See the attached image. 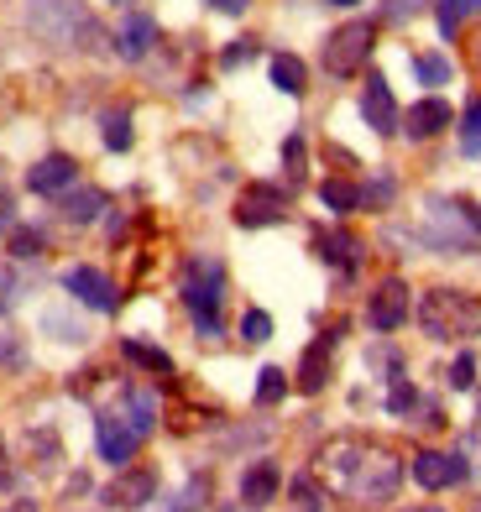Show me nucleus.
Here are the masks:
<instances>
[{
    "instance_id": "1",
    "label": "nucleus",
    "mask_w": 481,
    "mask_h": 512,
    "mask_svg": "<svg viewBox=\"0 0 481 512\" xmlns=\"http://www.w3.org/2000/svg\"><path fill=\"white\" fill-rule=\"evenodd\" d=\"M319 471L335 481L340 497L366 502V507H382L398 497V481H403V465L393 450L372 445V439H335V445L319 450Z\"/></svg>"
},
{
    "instance_id": "2",
    "label": "nucleus",
    "mask_w": 481,
    "mask_h": 512,
    "mask_svg": "<svg viewBox=\"0 0 481 512\" xmlns=\"http://www.w3.org/2000/svg\"><path fill=\"white\" fill-rule=\"evenodd\" d=\"M27 32L37 42H48V48H84V53H95L105 42V27L79 6V0H32Z\"/></svg>"
},
{
    "instance_id": "3",
    "label": "nucleus",
    "mask_w": 481,
    "mask_h": 512,
    "mask_svg": "<svg viewBox=\"0 0 481 512\" xmlns=\"http://www.w3.org/2000/svg\"><path fill=\"white\" fill-rule=\"evenodd\" d=\"M183 309H189L199 340H220V309H225L220 256H189V262H183Z\"/></svg>"
},
{
    "instance_id": "4",
    "label": "nucleus",
    "mask_w": 481,
    "mask_h": 512,
    "mask_svg": "<svg viewBox=\"0 0 481 512\" xmlns=\"http://www.w3.org/2000/svg\"><path fill=\"white\" fill-rule=\"evenodd\" d=\"M476 324H481V309L461 288H429L419 298V330L429 340H466L476 335Z\"/></svg>"
},
{
    "instance_id": "5",
    "label": "nucleus",
    "mask_w": 481,
    "mask_h": 512,
    "mask_svg": "<svg viewBox=\"0 0 481 512\" xmlns=\"http://www.w3.org/2000/svg\"><path fill=\"white\" fill-rule=\"evenodd\" d=\"M419 241H424L429 251H440V256H471V251H481V246H476V230H471L466 209H461V199H429V204H424Z\"/></svg>"
},
{
    "instance_id": "6",
    "label": "nucleus",
    "mask_w": 481,
    "mask_h": 512,
    "mask_svg": "<svg viewBox=\"0 0 481 512\" xmlns=\"http://www.w3.org/2000/svg\"><path fill=\"white\" fill-rule=\"evenodd\" d=\"M372 48H377V21H346V27H335L330 37H325V68L335 79H351V74H361L366 68V58H372Z\"/></svg>"
},
{
    "instance_id": "7",
    "label": "nucleus",
    "mask_w": 481,
    "mask_h": 512,
    "mask_svg": "<svg viewBox=\"0 0 481 512\" xmlns=\"http://www.w3.org/2000/svg\"><path fill=\"white\" fill-rule=\"evenodd\" d=\"M95 445H100V460H110V465H131L136 450H142V434L126 424V413H121V408H100V413H95Z\"/></svg>"
},
{
    "instance_id": "8",
    "label": "nucleus",
    "mask_w": 481,
    "mask_h": 512,
    "mask_svg": "<svg viewBox=\"0 0 481 512\" xmlns=\"http://www.w3.org/2000/svg\"><path fill=\"white\" fill-rule=\"evenodd\" d=\"M63 293L74 298V304L95 309V314H116L121 309V293H116V283H110L100 267H68L63 272Z\"/></svg>"
},
{
    "instance_id": "9",
    "label": "nucleus",
    "mask_w": 481,
    "mask_h": 512,
    "mask_svg": "<svg viewBox=\"0 0 481 512\" xmlns=\"http://www.w3.org/2000/svg\"><path fill=\"white\" fill-rule=\"evenodd\" d=\"M408 314H414V298H408V283L403 277H387V283H377L372 304H366V324H372L377 335H393L408 324Z\"/></svg>"
},
{
    "instance_id": "10",
    "label": "nucleus",
    "mask_w": 481,
    "mask_h": 512,
    "mask_svg": "<svg viewBox=\"0 0 481 512\" xmlns=\"http://www.w3.org/2000/svg\"><path fill=\"white\" fill-rule=\"evenodd\" d=\"M157 497V471L152 465H121V476L100 492L105 507H116V512H136V507H147Z\"/></svg>"
},
{
    "instance_id": "11",
    "label": "nucleus",
    "mask_w": 481,
    "mask_h": 512,
    "mask_svg": "<svg viewBox=\"0 0 481 512\" xmlns=\"http://www.w3.org/2000/svg\"><path fill=\"white\" fill-rule=\"evenodd\" d=\"M471 476L466 455H450V450H419L414 455V481L424 492H445V486H461Z\"/></svg>"
},
{
    "instance_id": "12",
    "label": "nucleus",
    "mask_w": 481,
    "mask_h": 512,
    "mask_svg": "<svg viewBox=\"0 0 481 512\" xmlns=\"http://www.w3.org/2000/svg\"><path fill=\"white\" fill-rule=\"evenodd\" d=\"M361 121L372 126L377 136L403 131V110L393 100V84H387L382 74H372V79H366V89H361Z\"/></svg>"
},
{
    "instance_id": "13",
    "label": "nucleus",
    "mask_w": 481,
    "mask_h": 512,
    "mask_svg": "<svg viewBox=\"0 0 481 512\" xmlns=\"http://www.w3.org/2000/svg\"><path fill=\"white\" fill-rule=\"evenodd\" d=\"M288 215V194L278 183H251L236 199V225H278Z\"/></svg>"
},
{
    "instance_id": "14",
    "label": "nucleus",
    "mask_w": 481,
    "mask_h": 512,
    "mask_svg": "<svg viewBox=\"0 0 481 512\" xmlns=\"http://www.w3.org/2000/svg\"><path fill=\"white\" fill-rule=\"evenodd\" d=\"M335 351H340V330H325L299 361V392H325V382L335 377Z\"/></svg>"
},
{
    "instance_id": "15",
    "label": "nucleus",
    "mask_w": 481,
    "mask_h": 512,
    "mask_svg": "<svg viewBox=\"0 0 481 512\" xmlns=\"http://www.w3.org/2000/svg\"><path fill=\"white\" fill-rule=\"evenodd\" d=\"M278 492H283V471H278V460H251L246 471H241V502L251 507V512H262V507H272L278 502Z\"/></svg>"
},
{
    "instance_id": "16",
    "label": "nucleus",
    "mask_w": 481,
    "mask_h": 512,
    "mask_svg": "<svg viewBox=\"0 0 481 512\" xmlns=\"http://www.w3.org/2000/svg\"><path fill=\"white\" fill-rule=\"evenodd\" d=\"M74 183H79V162H74V157H63V152L42 157L37 168L27 173V189L42 194V199H58L63 189H74Z\"/></svg>"
},
{
    "instance_id": "17",
    "label": "nucleus",
    "mask_w": 481,
    "mask_h": 512,
    "mask_svg": "<svg viewBox=\"0 0 481 512\" xmlns=\"http://www.w3.org/2000/svg\"><path fill=\"white\" fill-rule=\"evenodd\" d=\"M152 48H157V21H152L147 11H131L121 27H116V53H121L126 63H142Z\"/></svg>"
},
{
    "instance_id": "18",
    "label": "nucleus",
    "mask_w": 481,
    "mask_h": 512,
    "mask_svg": "<svg viewBox=\"0 0 481 512\" xmlns=\"http://www.w3.org/2000/svg\"><path fill=\"white\" fill-rule=\"evenodd\" d=\"M450 121H455V110L440 95H429V100H419L414 110L403 115V136H408V142H429V136H440Z\"/></svg>"
},
{
    "instance_id": "19",
    "label": "nucleus",
    "mask_w": 481,
    "mask_h": 512,
    "mask_svg": "<svg viewBox=\"0 0 481 512\" xmlns=\"http://www.w3.org/2000/svg\"><path fill=\"white\" fill-rule=\"evenodd\" d=\"M314 246H319V256H325L330 267H340V272H356V267H361V241L351 236V230H319Z\"/></svg>"
},
{
    "instance_id": "20",
    "label": "nucleus",
    "mask_w": 481,
    "mask_h": 512,
    "mask_svg": "<svg viewBox=\"0 0 481 512\" xmlns=\"http://www.w3.org/2000/svg\"><path fill=\"white\" fill-rule=\"evenodd\" d=\"M58 215L68 225H95L105 215V194L100 189H63L58 194Z\"/></svg>"
},
{
    "instance_id": "21",
    "label": "nucleus",
    "mask_w": 481,
    "mask_h": 512,
    "mask_svg": "<svg viewBox=\"0 0 481 512\" xmlns=\"http://www.w3.org/2000/svg\"><path fill=\"white\" fill-rule=\"evenodd\" d=\"M319 199H325L330 215H356V209H361V183H351V178H325V183H319Z\"/></svg>"
},
{
    "instance_id": "22",
    "label": "nucleus",
    "mask_w": 481,
    "mask_h": 512,
    "mask_svg": "<svg viewBox=\"0 0 481 512\" xmlns=\"http://www.w3.org/2000/svg\"><path fill=\"white\" fill-rule=\"evenodd\" d=\"M121 356H126L131 366L152 371V377H173V356L157 351V345H147V340H121Z\"/></svg>"
},
{
    "instance_id": "23",
    "label": "nucleus",
    "mask_w": 481,
    "mask_h": 512,
    "mask_svg": "<svg viewBox=\"0 0 481 512\" xmlns=\"http://www.w3.org/2000/svg\"><path fill=\"white\" fill-rule=\"evenodd\" d=\"M272 84H278L283 95H304V89H309V68H304V58L272 53Z\"/></svg>"
},
{
    "instance_id": "24",
    "label": "nucleus",
    "mask_w": 481,
    "mask_h": 512,
    "mask_svg": "<svg viewBox=\"0 0 481 512\" xmlns=\"http://www.w3.org/2000/svg\"><path fill=\"white\" fill-rule=\"evenodd\" d=\"M476 11H481V0H434V21H440V37H455Z\"/></svg>"
},
{
    "instance_id": "25",
    "label": "nucleus",
    "mask_w": 481,
    "mask_h": 512,
    "mask_svg": "<svg viewBox=\"0 0 481 512\" xmlns=\"http://www.w3.org/2000/svg\"><path fill=\"white\" fill-rule=\"evenodd\" d=\"M204 507H210V476L199 471V476H189L178 486V497H173L168 512H204Z\"/></svg>"
},
{
    "instance_id": "26",
    "label": "nucleus",
    "mask_w": 481,
    "mask_h": 512,
    "mask_svg": "<svg viewBox=\"0 0 481 512\" xmlns=\"http://www.w3.org/2000/svg\"><path fill=\"white\" fill-rule=\"evenodd\" d=\"M450 58L445 53H414V79L419 84H429V89H440V84H450Z\"/></svg>"
},
{
    "instance_id": "27",
    "label": "nucleus",
    "mask_w": 481,
    "mask_h": 512,
    "mask_svg": "<svg viewBox=\"0 0 481 512\" xmlns=\"http://www.w3.org/2000/svg\"><path fill=\"white\" fill-rule=\"evenodd\" d=\"M100 126H105L100 136H105V147H110V152H126V147L136 142V131H131V110H105V121H100Z\"/></svg>"
},
{
    "instance_id": "28",
    "label": "nucleus",
    "mask_w": 481,
    "mask_h": 512,
    "mask_svg": "<svg viewBox=\"0 0 481 512\" xmlns=\"http://www.w3.org/2000/svg\"><path fill=\"white\" fill-rule=\"evenodd\" d=\"M42 251H48V236H42V230H32V225L11 230V256L16 262H32V256H42Z\"/></svg>"
},
{
    "instance_id": "29",
    "label": "nucleus",
    "mask_w": 481,
    "mask_h": 512,
    "mask_svg": "<svg viewBox=\"0 0 481 512\" xmlns=\"http://www.w3.org/2000/svg\"><path fill=\"white\" fill-rule=\"evenodd\" d=\"M461 152L466 157H481V95H471V105L461 115Z\"/></svg>"
},
{
    "instance_id": "30",
    "label": "nucleus",
    "mask_w": 481,
    "mask_h": 512,
    "mask_svg": "<svg viewBox=\"0 0 481 512\" xmlns=\"http://www.w3.org/2000/svg\"><path fill=\"white\" fill-rule=\"evenodd\" d=\"M283 392H288V377H283L278 366H262L257 371V403L272 408V403H283Z\"/></svg>"
},
{
    "instance_id": "31",
    "label": "nucleus",
    "mask_w": 481,
    "mask_h": 512,
    "mask_svg": "<svg viewBox=\"0 0 481 512\" xmlns=\"http://www.w3.org/2000/svg\"><path fill=\"white\" fill-rule=\"evenodd\" d=\"M42 324H48L53 340H63V345H79V340H89V335H84V324H79L74 314H58V309H48V314H42Z\"/></svg>"
},
{
    "instance_id": "32",
    "label": "nucleus",
    "mask_w": 481,
    "mask_h": 512,
    "mask_svg": "<svg viewBox=\"0 0 481 512\" xmlns=\"http://www.w3.org/2000/svg\"><path fill=\"white\" fill-rule=\"evenodd\" d=\"M325 502V492H319V481L304 471V476H293V512H325L319 507Z\"/></svg>"
},
{
    "instance_id": "33",
    "label": "nucleus",
    "mask_w": 481,
    "mask_h": 512,
    "mask_svg": "<svg viewBox=\"0 0 481 512\" xmlns=\"http://www.w3.org/2000/svg\"><path fill=\"white\" fill-rule=\"evenodd\" d=\"M414 408H419V387L403 382V377H393V387H387V413L403 418V413H414Z\"/></svg>"
},
{
    "instance_id": "34",
    "label": "nucleus",
    "mask_w": 481,
    "mask_h": 512,
    "mask_svg": "<svg viewBox=\"0 0 481 512\" xmlns=\"http://www.w3.org/2000/svg\"><path fill=\"white\" fill-rule=\"evenodd\" d=\"M241 340H246V345L272 340V314H267V309H246V314H241Z\"/></svg>"
},
{
    "instance_id": "35",
    "label": "nucleus",
    "mask_w": 481,
    "mask_h": 512,
    "mask_svg": "<svg viewBox=\"0 0 481 512\" xmlns=\"http://www.w3.org/2000/svg\"><path fill=\"white\" fill-rule=\"evenodd\" d=\"M393 194H398V178H372V183H366V189H361V209H382V204H393Z\"/></svg>"
},
{
    "instance_id": "36",
    "label": "nucleus",
    "mask_w": 481,
    "mask_h": 512,
    "mask_svg": "<svg viewBox=\"0 0 481 512\" xmlns=\"http://www.w3.org/2000/svg\"><path fill=\"white\" fill-rule=\"evenodd\" d=\"M0 366H11V371L27 366V345H21L16 330H0Z\"/></svg>"
},
{
    "instance_id": "37",
    "label": "nucleus",
    "mask_w": 481,
    "mask_h": 512,
    "mask_svg": "<svg viewBox=\"0 0 481 512\" xmlns=\"http://www.w3.org/2000/svg\"><path fill=\"white\" fill-rule=\"evenodd\" d=\"M450 387H476V356L471 351H461V356H455V366H450Z\"/></svg>"
},
{
    "instance_id": "38",
    "label": "nucleus",
    "mask_w": 481,
    "mask_h": 512,
    "mask_svg": "<svg viewBox=\"0 0 481 512\" xmlns=\"http://www.w3.org/2000/svg\"><path fill=\"white\" fill-rule=\"evenodd\" d=\"M424 6H429V0H387V6H382V21H393V27H398V21L419 16Z\"/></svg>"
},
{
    "instance_id": "39",
    "label": "nucleus",
    "mask_w": 481,
    "mask_h": 512,
    "mask_svg": "<svg viewBox=\"0 0 481 512\" xmlns=\"http://www.w3.org/2000/svg\"><path fill=\"white\" fill-rule=\"evenodd\" d=\"M21 293H27V277L11 272V267H0V304H16Z\"/></svg>"
},
{
    "instance_id": "40",
    "label": "nucleus",
    "mask_w": 481,
    "mask_h": 512,
    "mask_svg": "<svg viewBox=\"0 0 481 512\" xmlns=\"http://www.w3.org/2000/svg\"><path fill=\"white\" fill-rule=\"evenodd\" d=\"M246 58H257V37H241L236 48H225V53H220V63H225V68H241Z\"/></svg>"
},
{
    "instance_id": "41",
    "label": "nucleus",
    "mask_w": 481,
    "mask_h": 512,
    "mask_svg": "<svg viewBox=\"0 0 481 512\" xmlns=\"http://www.w3.org/2000/svg\"><path fill=\"white\" fill-rule=\"evenodd\" d=\"M283 162H288V178L299 183V173H304V136H288V147H283Z\"/></svg>"
},
{
    "instance_id": "42",
    "label": "nucleus",
    "mask_w": 481,
    "mask_h": 512,
    "mask_svg": "<svg viewBox=\"0 0 481 512\" xmlns=\"http://www.w3.org/2000/svg\"><path fill=\"white\" fill-rule=\"evenodd\" d=\"M16 225V204H11V189L0 183V230H11Z\"/></svg>"
},
{
    "instance_id": "43",
    "label": "nucleus",
    "mask_w": 481,
    "mask_h": 512,
    "mask_svg": "<svg viewBox=\"0 0 481 512\" xmlns=\"http://www.w3.org/2000/svg\"><path fill=\"white\" fill-rule=\"evenodd\" d=\"M210 6H215L220 16H241V11L251 6V0H210Z\"/></svg>"
},
{
    "instance_id": "44",
    "label": "nucleus",
    "mask_w": 481,
    "mask_h": 512,
    "mask_svg": "<svg viewBox=\"0 0 481 512\" xmlns=\"http://www.w3.org/2000/svg\"><path fill=\"white\" fill-rule=\"evenodd\" d=\"M0 512H42V507H37V502H32V497H16V502H11V507H0Z\"/></svg>"
},
{
    "instance_id": "45",
    "label": "nucleus",
    "mask_w": 481,
    "mask_h": 512,
    "mask_svg": "<svg viewBox=\"0 0 481 512\" xmlns=\"http://www.w3.org/2000/svg\"><path fill=\"white\" fill-rule=\"evenodd\" d=\"M461 209H466V220H471V230H481V204H466V199H461Z\"/></svg>"
},
{
    "instance_id": "46",
    "label": "nucleus",
    "mask_w": 481,
    "mask_h": 512,
    "mask_svg": "<svg viewBox=\"0 0 481 512\" xmlns=\"http://www.w3.org/2000/svg\"><path fill=\"white\" fill-rule=\"evenodd\" d=\"M325 6H340V11H351V6H361V0H325Z\"/></svg>"
},
{
    "instance_id": "47",
    "label": "nucleus",
    "mask_w": 481,
    "mask_h": 512,
    "mask_svg": "<svg viewBox=\"0 0 481 512\" xmlns=\"http://www.w3.org/2000/svg\"><path fill=\"white\" fill-rule=\"evenodd\" d=\"M414 512H440V507H414Z\"/></svg>"
},
{
    "instance_id": "48",
    "label": "nucleus",
    "mask_w": 481,
    "mask_h": 512,
    "mask_svg": "<svg viewBox=\"0 0 481 512\" xmlns=\"http://www.w3.org/2000/svg\"><path fill=\"white\" fill-rule=\"evenodd\" d=\"M0 460H6V445H0Z\"/></svg>"
}]
</instances>
